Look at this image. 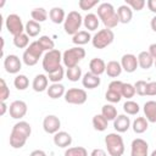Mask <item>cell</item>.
I'll return each mask as SVG.
<instances>
[{"label": "cell", "mask_w": 156, "mask_h": 156, "mask_svg": "<svg viewBox=\"0 0 156 156\" xmlns=\"http://www.w3.org/2000/svg\"><path fill=\"white\" fill-rule=\"evenodd\" d=\"M149 54L152 56V58L154 60H156V43H154V44H151L150 46H149Z\"/></svg>", "instance_id": "cell-51"}, {"label": "cell", "mask_w": 156, "mask_h": 156, "mask_svg": "<svg viewBox=\"0 0 156 156\" xmlns=\"http://www.w3.org/2000/svg\"><path fill=\"white\" fill-rule=\"evenodd\" d=\"M122 87H123V82L116 79V80H112L108 84V90H113V91H117V93L122 94Z\"/></svg>", "instance_id": "cell-47"}, {"label": "cell", "mask_w": 156, "mask_h": 156, "mask_svg": "<svg viewBox=\"0 0 156 156\" xmlns=\"http://www.w3.org/2000/svg\"><path fill=\"white\" fill-rule=\"evenodd\" d=\"M155 60L152 58V56L149 54V51H141L138 55V65L140 68L143 69H149L151 68V66L154 65Z\"/></svg>", "instance_id": "cell-24"}, {"label": "cell", "mask_w": 156, "mask_h": 156, "mask_svg": "<svg viewBox=\"0 0 156 156\" xmlns=\"http://www.w3.org/2000/svg\"><path fill=\"white\" fill-rule=\"evenodd\" d=\"M135 88L133 84L130 83H123V87H122V98H126V99H130L135 95Z\"/></svg>", "instance_id": "cell-41"}, {"label": "cell", "mask_w": 156, "mask_h": 156, "mask_svg": "<svg viewBox=\"0 0 156 156\" xmlns=\"http://www.w3.org/2000/svg\"><path fill=\"white\" fill-rule=\"evenodd\" d=\"M145 0H126V5H128L132 10L141 11L145 6Z\"/></svg>", "instance_id": "cell-44"}, {"label": "cell", "mask_w": 156, "mask_h": 156, "mask_svg": "<svg viewBox=\"0 0 156 156\" xmlns=\"http://www.w3.org/2000/svg\"><path fill=\"white\" fill-rule=\"evenodd\" d=\"M13 45L18 49H27L29 46V37L26 33L13 37Z\"/></svg>", "instance_id": "cell-34"}, {"label": "cell", "mask_w": 156, "mask_h": 156, "mask_svg": "<svg viewBox=\"0 0 156 156\" xmlns=\"http://www.w3.org/2000/svg\"><path fill=\"white\" fill-rule=\"evenodd\" d=\"M143 111H144L145 118L150 123H156V101L155 100L146 101L143 106Z\"/></svg>", "instance_id": "cell-20"}, {"label": "cell", "mask_w": 156, "mask_h": 156, "mask_svg": "<svg viewBox=\"0 0 156 156\" xmlns=\"http://www.w3.org/2000/svg\"><path fill=\"white\" fill-rule=\"evenodd\" d=\"M113 39H115V34L112 29L104 28L98 30V33L94 34V37L91 38V44L95 49H105L110 44H112Z\"/></svg>", "instance_id": "cell-8"}, {"label": "cell", "mask_w": 156, "mask_h": 156, "mask_svg": "<svg viewBox=\"0 0 156 156\" xmlns=\"http://www.w3.org/2000/svg\"><path fill=\"white\" fill-rule=\"evenodd\" d=\"M89 68H90V72L95 76H100L102 73L106 72V63L102 58H99V57H94L90 60L89 62Z\"/></svg>", "instance_id": "cell-21"}, {"label": "cell", "mask_w": 156, "mask_h": 156, "mask_svg": "<svg viewBox=\"0 0 156 156\" xmlns=\"http://www.w3.org/2000/svg\"><path fill=\"white\" fill-rule=\"evenodd\" d=\"M85 57V50L82 46H73L67 49L62 54V62L67 68L78 66V63Z\"/></svg>", "instance_id": "cell-4"}, {"label": "cell", "mask_w": 156, "mask_h": 156, "mask_svg": "<svg viewBox=\"0 0 156 156\" xmlns=\"http://www.w3.org/2000/svg\"><path fill=\"white\" fill-rule=\"evenodd\" d=\"M121 66L122 69L127 73H133L138 68V57L133 54H124L121 58Z\"/></svg>", "instance_id": "cell-15"}, {"label": "cell", "mask_w": 156, "mask_h": 156, "mask_svg": "<svg viewBox=\"0 0 156 156\" xmlns=\"http://www.w3.org/2000/svg\"><path fill=\"white\" fill-rule=\"evenodd\" d=\"M61 61H62V54L58 49L48 51L43 56V69L49 74L56 71L58 67H61Z\"/></svg>", "instance_id": "cell-5"}, {"label": "cell", "mask_w": 156, "mask_h": 156, "mask_svg": "<svg viewBox=\"0 0 156 156\" xmlns=\"http://www.w3.org/2000/svg\"><path fill=\"white\" fill-rule=\"evenodd\" d=\"M146 95L149 96L156 95V82H149L146 84Z\"/></svg>", "instance_id": "cell-48"}, {"label": "cell", "mask_w": 156, "mask_h": 156, "mask_svg": "<svg viewBox=\"0 0 156 156\" xmlns=\"http://www.w3.org/2000/svg\"><path fill=\"white\" fill-rule=\"evenodd\" d=\"M43 52H44V50L41 49V46L39 45V43L38 41H33L24 50V52L22 55V61L27 66H34V65L38 63V61L41 57Z\"/></svg>", "instance_id": "cell-7"}, {"label": "cell", "mask_w": 156, "mask_h": 156, "mask_svg": "<svg viewBox=\"0 0 156 156\" xmlns=\"http://www.w3.org/2000/svg\"><path fill=\"white\" fill-rule=\"evenodd\" d=\"M98 17L99 20H101L104 26L108 29L117 27V24L119 23L117 11L115 10L113 5L110 2H101L98 6Z\"/></svg>", "instance_id": "cell-2"}, {"label": "cell", "mask_w": 156, "mask_h": 156, "mask_svg": "<svg viewBox=\"0 0 156 156\" xmlns=\"http://www.w3.org/2000/svg\"><path fill=\"white\" fill-rule=\"evenodd\" d=\"M0 107H1V110H0V115H1V116H4V115L6 113V111L9 110V106L6 105V102H5V101H1V102H0Z\"/></svg>", "instance_id": "cell-52"}, {"label": "cell", "mask_w": 156, "mask_h": 156, "mask_svg": "<svg viewBox=\"0 0 156 156\" xmlns=\"http://www.w3.org/2000/svg\"><path fill=\"white\" fill-rule=\"evenodd\" d=\"M4 67L5 71L10 74H16L22 68V61L17 55H7L4 58Z\"/></svg>", "instance_id": "cell-12"}, {"label": "cell", "mask_w": 156, "mask_h": 156, "mask_svg": "<svg viewBox=\"0 0 156 156\" xmlns=\"http://www.w3.org/2000/svg\"><path fill=\"white\" fill-rule=\"evenodd\" d=\"M29 156H46V154H45V151H43V150H34V151L30 152Z\"/></svg>", "instance_id": "cell-53"}, {"label": "cell", "mask_w": 156, "mask_h": 156, "mask_svg": "<svg viewBox=\"0 0 156 156\" xmlns=\"http://www.w3.org/2000/svg\"><path fill=\"white\" fill-rule=\"evenodd\" d=\"M98 4H99V1H98V0H79L78 6L80 7V10L88 11V10L93 9L94 6H96Z\"/></svg>", "instance_id": "cell-45"}, {"label": "cell", "mask_w": 156, "mask_h": 156, "mask_svg": "<svg viewBox=\"0 0 156 156\" xmlns=\"http://www.w3.org/2000/svg\"><path fill=\"white\" fill-rule=\"evenodd\" d=\"M101 115L107 119V121H115L117 115V108L112 104H106L101 107Z\"/></svg>", "instance_id": "cell-32"}, {"label": "cell", "mask_w": 156, "mask_h": 156, "mask_svg": "<svg viewBox=\"0 0 156 156\" xmlns=\"http://www.w3.org/2000/svg\"><path fill=\"white\" fill-rule=\"evenodd\" d=\"M37 41L39 43V45L41 46V49H43L44 51H46V52L55 49V43H54V40H52L50 37H48V35H41Z\"/></svg>", "instance_id": "cell-36"}, {"label": "cell", "mask_w": 156, "mask_h": 156, "mask_svg": "<svg viewBox=\"0 0 156 156\" xmlns=\"http://www.w3.org/2000/svg\"><path fill=\"white\" fill-rule=\"evenodd\" d=\"M149 155V144L141 139L136 138L130 144V156H147Z\"/></svg>", "instance_id": "cell-14"}, {"label": "cell", "mask_w": 156, "mask_h": 156, "mask_svg": "<svg viewBox=\"0 0 156 156\" xmlns=\"http://www.w3.org/2000/svg\"><path fill=\"white\" fill-rule=\"evenodd\" d=\"M105 99H106L108 102H111V104H116V102H119V101H121L122 94L107 89V91H106V94H105Z\"/></svg>", "instance_id": "cell-42"}, {"label": "cell", "mask_w": 156, "mask_h": 156, "mask_svg": "<svg viewBox=\"0 0 156 156\" xmlns=\"http://www.w3.org/2000/svg\"><path fill=\"white\" fill-rule=\"evenodd\" d=\"M117 16H118V20H119V23H123V24H127L132 21V17H133V11L132 9L128 6V5H121L118 9H117Z\"/></svg>", "instance_id": "cell-22"}, {"label": "cell", "mask_w": 156, "mask_h": 156, "mask_svg": "<svg viewBox=\"0 0 156 156\" xmlns=\"http://www.w3.org/2000/svg\"><path fill=\"white\" fill-rule=\"evenodd\" d=\"M90 156H107L106 151L102 150V149H94L90 154Z\"/></svg>", "instance_id": "cell-49"}, {"label": "cell", "mask_w": 156, "mask_h": 156, "mask_svg": "<svg viewBox=\"0 0 156 156\" xmlns=\"http://www.w3.org/2000/svg\"><path fill=\"white\" fill-rule=\"evenodd\" d=\"M13 85L17 90H26L29 85V79L24 74H17L13 79Z\"/></svg>", "instance_id": "cell-35"}, {"label": "cell", "mask_w": 156, "mask_h": 156, "mask_svg": "<svg viewBox=\"0 0 156 156\" xmlns=\"http://www.w3.org/2000/svg\"><path fill=\"white\" fill-rule=\"evenodd\" d=\"M132 128L134 130V133L136 134H143L144 132L147 130L149 128V121L145 117H136L133 123H132Z\"/></svg>", "instance_id": "cell-27"}, {"label": "cell", "mask_w": 156, "mask_h": 156, "mask_svg": "<svg viewBox=\"0 0 156 156\" xmlns=\"http://www.w3.org/2000/svg\"><path fill=\"white\" fill-rule=\"evenodd\" d=\"M27 104L22 100H16L10 104L9 106V112H10V116L13 118V119H21L26 116L27 113Z\"/></svg>", "instance_id": "cell-13"}, {"label": "cell", "mask_w": 156, "mask_h": 156, "mask_svg": "<svg viewBox=\"0 0 156 156\" xmlns=\"http://www.w3.org/2000/svg\"><path fill=\"white\" fill-rule=\"evenodd\" d=\"M61 128V121L55 115H48L43 121V129L48 134H56L60 132Z\"/></svg>", "instance_id": "cell-11"}, {"label": "cell", "mask_w": 156, "mask_h": 156, "mask_svg": "<svg viewBox=\"0 0 156 156\" xmlns=\"http://www.w3.org/2000/svg\"><path fill=\"white\" fill-rule=\"evenodd\" d=\"M91 35L88 30H79L78 33H76L73 37H72V41L73 44L80 46V45H84V44H88L90 40H91Z\"/></svg>", "instance_id": "cell-29"}, {"label": "cell", "mask_w": 156, "mask_h": 156, "mask_svg": "<svg viewBox=\"0 0 156 156\" xmlns=\"http://www.w3.org/2000/svg\"><path fill=\"white\" fill-rule=\"evenodd\" d=\"M54 144L58 147H68L72 144V136L69 133L60 130L54 134Z\"/></svg>", "instance_id": "cell-17"}, {"label": "cell", "mask_w": 156, "mask_h": 156, "mask_svg": "<svg viewBox=\"0 0 156 156\" xmlns=\"http://www.w3.org/2000/svg\"><path fill=\"white\" fill-rule=\"evenodd\" d=\"M146 5H147V7H149V10L151 12L156 13V0H147Z\"/></svg>", "instance_id": "cell-50"}, {"label": "cell", "mask_w": 156, "mask_h": 156, "mask_svg": "<svg viewBox=\"0 0 156 156\" xmlns=\"http://www.w3.org/2000/svg\"><path fill=\"white\" fill-rule=\"evenodd\" d=\"M93 127L95 130L98 132H104L107 129V126H108V121L100 113V115H95L93 117Z\"/></svg>", "instance_id": "cell-31"}, {"label": "cell", "mask_w": 156, "mask_h": 156, "mask_svg": "<svg viewBox=\"0 0 156 156\" xmlns=\"http://www.w3.org/2000/svg\"><path fill=\"white\" fill-rule=\"evenodd\" d=\"M5 27H6L7 32L10 34H12L13 37L24 33L23 22L21 20V17L18 15H16V13H11V15H9L6 17V20H5Z\"/></svg>", "instance_id": "cell-9"}, {"label": "cell", "mask_w": 156, "mask_h": 156, "mask_svg": "<svg viewBox=\"0 0 156 156\" xmlns=\"http://www.w3.org/2000/svg\"><path fill=\"white\" fill-rule=\"evenodd\" d=\"M49 98L51 99H58L61 96H65L66 94V89L61 83H52L51 85H49L48 90H46Z\"/></svg>", "instance_id": "cell-23"}, {"label": "cell", "mask_w": 156, "mask_h": 156, "mask_svg": "<svg viewBox=\"0 0 156 156\" xmlns=\"http://www.w3.org/2000/svg\"><path fill=\"white\" fill-rule=\"evenodd\" d=\"M100 83H101V80H100L99 76L93 74L90 71L87 72L82 78V84L87 89H95V88H98L100 85Z\"/></svg>", "instance_id": "cell-19"}, {"label": "cell", "mask_w": 156, "mask_h": 156, "mask_svg": "<svg viewBox=\"0 0 156 156\" xmlns=\"http://www.w3.org/2000/svg\"><path fill=\"white\" fill-rule=\"evenodd\" d=\"M83 24V17L78 11H71L66 16V20L63 22V29L67 34L74 35L76 33L79 32L80 27Z\"/></svg>", "instance_id": "cell-6"}, {"label": "cell", "mask_w": 156, "mask_h": 156, "mask_svg": "<svg viewBox=\"0 0 156 156\" xmlns=\"http://www.w3.org/2000/svg\"><path fill=\"white\" fill-rule=\"evenodd\" d=\"M123 111H124L127 115L134 116V115H136V113L140 111V107H139L138 102L132 101V100H127V101L123 104Z\"/></svg>", "instance_id": "cell-37"}, {"label": "cell", "mask_w": 156, "mask_h": 156, "mask_svg": "<svg viewBox=\"0 0 156 156\" xmlns=\"http://www.w3.org/2000/svg\"><path fill=\"white\" fill-rule=\"evenodd\" d=\"M66 76L68 78V80L77 82V80H79L82 78V68L79 66H76V67H72V68H67Z\"/></svg>", "instance_id": "cell-38"}, {"label": "cell", "mask_w": 156, "mask_h": 156, "mask_svg": "<svg viewBox=\"0 0 156 156\" xmlns=\"http://www.w3.org/2000/svg\"><path fill=\"white\" fill-rule=\"evenodd\" d=\"M65 156H88V151L83 146H73L65 151Z\"/></svg>", "instance_id": "cell-39"}, {"label": "cell", "mask_w": 156, "mask_h": 156, "mask_svg": "<svg viewBox=\"0 0 156 156\" xmlns=\"http://www.w3.org/2000/svg\"><path fill=\"white\" fill-rule=\"evenodd\" d=\"M30 16H32V20H33V21L40 23V22L46 21V18H48V12H46V10H45L44 7H37V9L32 10Z\"/></svg>", "instance_id": "cell-33"}, {"label": "cell", "mask_w": 156, "mask_h": 156, "mask_svg": "<svg viewBox=\"0 0 156 156\" xmlns=\"http://www.w3.org/2000/svg\"><path fill=\"white\" fill-rule=\"evenodd\" d=\"M146 82L145 80H136L135 84H134V88H135V93L140 96H144L146 95Z\"/></svg>", "instance_id": "cell-46"}, {"label": "cell", "mask_w": 156, "mask_h": 156, "mask_svg": "<svg viewBox=\"0 0 156 156\" xmlns=\"http://www.w3.org/2000/svg\"><path fill=\"white\" fill-rule=\"evenodd\" d=\"M150 156H156V149H155V150L151 152V155H150Z\"/></svg>", "instance_id": "cell-55"}, {"label": "cell", "mask_w": 156, "mask_h": 156, "mask_svg": "<svg viewBox=\"0 0 156 156\" xmlns=\"http://www.w3.org/2000/svg\"><path fill=\"white\" fill-rule=\"evenodd\" d=\"M113 128L117 133H124L130 128V118L127 115H118L113 121Z\"/></svg>", "instance_id": "cell-16"}, {"label": "cell", "mask_w": 156, "mask_h": 156, "mask_svg": "<svg viewBox=\"0 0 156 156\" xmlns=\"http://www.w3.org/2000/svg\"><path fill=\"white\" fill-rule=\"evenodd\" d=\"M63 76H65V71H63V67H58L56 71L51 72L48 74V78L51 83H60L62 79H63Z\"/></svg>", "instance_id": "cell-40"}, {"label": "cell", "mask_w": 156, "mask_h": 156, "mask_svg": "<svg viewBox=\"0 0 156 156\" xmlns=\"http://www.w3.org/2000/svg\"><path fill=\"white\" fill-rule=\"evenodd\" d=\"M10 96V89L5 82V79H0V100L1 101H6Z\"/></svg>", "instance_id": "cell-43"}, {"label": "cell", "mask_w": 156, "mask_h": 156, "mask_svg": "<svg viewBox=\"0 0 156 156\" xmlns=\"http://www.w3.org/2000/svg\"><path fill=\"white\" fill-rule=\"evenodd\" d=\"M154 63H155V67H156V60H155V62H154Z\"/></svg>", "instance_id": "cell-56"}, {"label": "cell", "mask_w": 156, "mask_h": 156, "mask_svg": "<svg viewBox=\"0 0 156 156\" xmlns=\"http://www.w3.org/2000/svg\"><path fill=\"white\" fill-rule=\"evenodd\" d=\"M88 99L87 91L84 89L79 88H71L66 90L65 94V101L72 105H83Z\"/></svg>", "instance_id": "cell-10"}, {"label": "cell", "mask_w": 156, "mask_h": 156, "mask_svg": "<svg viewBox=\"0 0 156 156\" xmlns=\"http://www.w3.org/2000/svg\"><path fill=\"white\" fill-rule=\"evenodd\" d=\"M40 30H41L40 23H38L33 20H29L24 26V32L28 37H37L40 33Z\"/></svg>", "instance_id": "cell-30"}, {"label": "cell", "mask_w": 156, "mask_h": 156, "mask_svg": "<svg viewBox=\"0 0 156 156\" xmlns=\"http://www.w3.org/2000/svg\"><path fill=\"white\" fill-rule=\"evenodd\" d=\"M122 71L123 69H122L121 62H118V61L112 60V61L107 62V65H106V73L111 78H117L118 76H121Z\"/></svg>", "instance_id": "cell-25"}, {"label": "cell", "mask_w": 156, "mask_h": 156, "mask_svg": "<svg viewBox=\"0 0 156 156\" xmlns=\"http://www.w3.org/2000/svg\"><path fill=\"white\" fill-rule=\"evenodd\" d=\"M150 26H151V29L154 32H156V15L151 18V22H150Z\"/></svg>", "instance_id": "cell-54"}, {"label": "cell", "mask_w": 156, "mask_h": 156, "mask_svg": "<svg viewBox=\"0 0 156 156\" xmlns=\"http://www.w3.org/2000/svg\"><path fill=\"white\" fill-rule=\"evenodd\" d=\"M105 145L110 156H122L124 154L123 138L118 133H110L105 136Z\"/></svg>", "instance_id": "cell-3"}, {"label": "cell", "mask_w": 156, "mask_h": 156, "mask_svg": "<svg viewBox=\"0 0 156 156\" xmlns=\"http://www.w3.org/2000/svg\"><path fill=\"white\" fill-rule=\"evenodd\" d=\"M32 133V127L28 122L26 121H20L17 122L11 130L10 134V145L13 149H21L27 143V139L30 136Z\"/></svg>", "instance_id": "cell-1"}, {"label": "cell", "mask_w": 156, "mask_h": 156, "mask_svg": "<svg viewBox=\"0 0 156 156\" xmlns=\"http://www.w3.org/2000/svg\"><path fill=\"white\" fill-rule=\"evenodd\" d=\"M49 17L50 20L52 21V23L55 24H60L62 22H65L66 20V15H65V11L62 7H52L50 11H49Z\"/></svg>", "instance_id": "cell-26"}, {"label": "cell", "mask_w": 156, "mask_h": 156, "mask_svg": "<svg viewBox=\"0 0 156 156\" xmlns=\"http://www.w3.org/2000/svg\"><path fill=\"white\" fill-rule=\"evenodd\" d=\"M99 17L95 13H88L83 18V24L88 30H96L99 27Z\"/></svg>", "instance_id": "cell-28"}, {"label": "cell", "mask_w": 156, "mask_h": 156, "mask_svg": "<svg viewBox=\"0 0 156 156\" xmlns=\"http://www.w3.org/2000/svg\"><path fill=\"white\" fill-rule=\"evenodd\" d=\"M49 85V78L45 74H37L32 82V88L37 93H41L44 90H48Z\"/></svg>", "instance_id": "cell-18"}]
</instances>
